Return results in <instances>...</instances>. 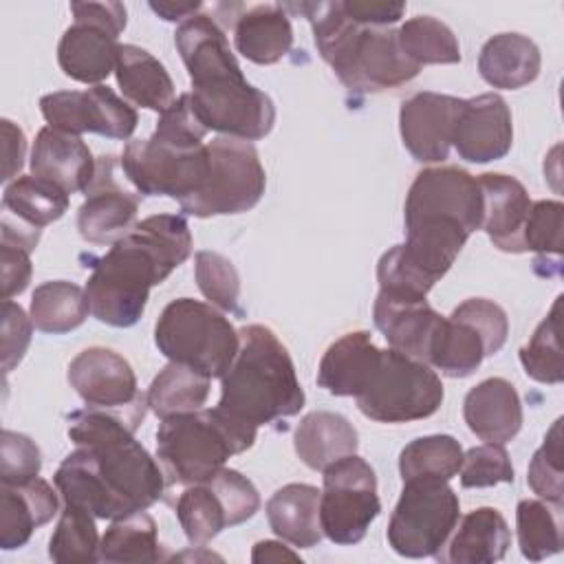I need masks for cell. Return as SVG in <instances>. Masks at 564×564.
I'll return each instance as SVG.
<instances>
[{"label": "cell", "mask_w": 564, "mask_h": 564, "mask_svg": "<svg viewBox=\"0 0 564 564\" xmlns=\"http://www.w3.org/2000/svg\"><path fill=\"white\" fill-rule=\"evenodd\" d=\"M148 401L128 410L84 408L68 414V436L77 445L57 467L53 482L64 505L95 518L117 520L159 502L167 476L134 438Z\"/></svg>", "instance_id": "obj_1"}, {"label": "cell", "mask_w": 564, "mask_h": 564, "mask_svg": "<svg viewBox=\"0 0 564 564\" xmlns=\"http://www.w3.org/2000/svg\"><path fill=\"white\" fill-rule=\"evenodd\" d=\"M174 42L192 79V110L205 130L242 141L264 139L273 130L271 97L245 79L225 26L214 15L187 18L178 24Z\"/></svg>", "instance_id": "obj_2"}, {"label": "cell", "mask_w": 564, "mask_h": 564, "mask_svg": "<svg viewBox=\"0 0 564 564\" xmlns=\"http://www.w3.org/2000/svg\"><path fill=\"white\" fill-rule=\"evenodd\" d=\"M192 253L187 220L154 214L139 220L101 258L86 282L90 313L115 328L134 326L148 304L150 289L161 284Z\"/></svg>", "instance_id": "obj_3"}, {"label": "cell", "mask_w": 564, "mask_h": 564, "mask_svg": "<svg viewBox=\"0 0 564 564\" xmlns=\"http://www.w3.org/2000/svg\"><path fill=\"white\" fill-rule=\"evenodd\" d=\"M284 9L306 15L315 46L337 79L352 93H381L414 79L421 70L405 57L394 29L352 22L341 0L297 2Z\"/></svg>", "instance_id": "obj_4"}, {"label": "cell", "mask_w": 564, "mask_h": 564, "mask_svg": "<svg viewBox=\"0 0 564 564\" xmlns=\"http://www.w3.org/2000/svg\"><path fill=\"white\" fill-rule=\"evenodd\" d=\"M238 335L240 348L220 377L216 410L251 430L297 414L306 397L286 346L262 324H249Z\"/></svg>", "instance_id": "obj_5"}, {"label": "cell", "mask_w": 564, "mask_h": 564, "mask_svg": "<svg viewBox=\"0 0 564 564\" xmlns=\"http://www.w3.org/2000/svg\"><path fill=\"white\" fill-rule=\"evenodd\" d=\"M258 430L234 423L216 408L161 419L156 458L167 482L198 485L216 476L227 458L247 452Z\"/></svg>", "instance_id": "obj_6"}, {"label": "cell", "mask_w": 564, "mask_h": 564, "mask_svg": "<svg viewBox=\"0 0 564 564\" xmlns=\"http://www.w3.org/2000/svg\"><path fill=\"white\" fill-rule=\"evenodd\" d=\"M154 344L170 361L214 379L229 370L240 348V335L216 306L178 297L161 311Z\"/></svg>", "instance_id": "obj_7"}, {"label": "cell", "mask_w": 564, "mask_h": 564, "mask_svg": "<svg viewBox=\"0 0 564 564\" xmlns=\"http://www.w3.org/2000/svg\"><path fill=\"white\" fill-rule=\"evenodd\" d=\"M443 397L441 377L430 364L388 348L355 401L359 412L377 423H410L432 416Z\"/></svg>", "instance_id": "obj_8"}, {"label": "cell", "mask_w": 564, "mask_h": 564, "mask_svg": "<svg viewBox=\"0 0 564 564\" xmlns=\"http://www.w3.org/2000/svg\"><path fill=\"white\" fill-rule=\"evenodd\" d=\"M207 176L181 200V212L196 218L242 214L256 207L267 187V174L251 141L216 137L207 143Z\"/></svg>", "instance_id": "obj_9"}, {"label": "cell", "mask_w": 564, "mask_h": 564, "mask_svg": "<svg viewBox=\"0 0 564 564\" xmlns=\"http://www.w3.org/2000/svg\"><path fill=\"white\" fill-rule=\"evenodd\" d=\"M509 335L502 306L485 297H469L443 317L430 346L427 364L452 379L469 377L485 357L496 355Z\"/></svg>", "instance_id": "obj_10"}, {"label": "cell", "mask_w": 564, "mask_h": 564, "mask_svg": "<svg viewBox=\"0 0 564 564\" xmlns=\"http://www.w3.org/2000/svg\"><path fill=\"white\" fill-rule=\"evenodd\" d=\"M460 502L447 480H408L388 522V544L403 557H432L452 535Z\"/></svg>", "instance_id": "obj_11"}, {"label": "cell", "mask_w": 564, "mask_h": 564, "mask_svg": "<svg viewBox=\"0 0 564 564\" xmlns=\"http://www.w3.org/2000/svg\"><path fill=\"white\" fill-rule=\"evenodd\" d=\"M75 22L57 44V64L79 84H99L117 66L119 33L128 11L121 2H70Z\"/></svg>", "instance_id": "obj_12"}, {"label": "cell", "mask_w": 564, "mask_h": 564, "mask_svg": "<svg viewBox=\"0 0 564 564\" xmlns=\"http://www.w3.org/2000/svg\"><path fill=\"white\" fill-rule=\"evenodd\" d=\"M121 167L141 196H170L181 203L207 176V145H181L156 134L132 139L123 148Z\"/></svg>", "instance_id": "obj_13"}, {"label": "cell", "mask_w": 564, "mask_h": 564, "mask_svg": "<svg viewBox=\"0 0 564 564\" xmlns=\"http://www.w3.org/2000/svg\"><path fill=\"white\" fill-rule=\"evenodd\" d=\"M322 474L319 524L324 535L341 546L361 542L381 511L375 469L361 456L350 454L328 465Z\"/></svg>", "instance_id": "obj_14"}, {"label": "cell", "mask_w": 564, "mask_h": 564, "mask_svg": "<svg viewBox=\"0 0 564 564\" xmlns=\"http://www.w3.org/2000/svg\"><path fill=\"white\" fill-rule=\"evenodd\" d=\"M42 117L51 128L84 134L95 132L110 139H130L137 128V110L112 88L97 84L86 90H57L40 99Z\"/></svg>", "instance_id": "obj_15"}, {"label": "cell", "mask_w": 564, "mask_h": 564, "mask_svg": "<svg viewBox=\"0 0 564 564\" xmlns=\"http://www.w3.org/2000/svg\"><path fill=\"white\" fill-rule=\"evenodd\" d=\"M414 218H447L474 234L482 223L478 178L456 165L421 170L408 189L403 207V220Z\"/></svg>", "instance_id": "obj_16"}, {"label": "cell", "mask_w": 564, "mask_h": 564, "mask_svg": "<svg viewBox=\"0 0 564 564\" xmlns=\"http://www.w3.org/2000/svg\"><path fill=\"white\" fill-rule=\"evenodd\" d=\"M141 194H132L115 178V156L97 159V170L77 212V229L86 242L115 245L137 225Z\"/></svg>", "instance_id": "obj_17"}, {"label": "cell", "mask_w": 564, "mask_h": 564, "mask_svg": "<svg viewBox=\"0 0 564 564\" xmlns=\"http://www.w3.org/2000/svg\"><path fill=\"white\" fill-rule=\"evenodd\" d=\"M68 383L88 408L128 410L145 399L128 359L104 346L86 348L68 364Z\"/></svg>", "instance_id": "obj_18"}, {"label": "cell", "mask_w": 564, "mask_h": 564, "mask_svg": "<svg viewBox=\"0 0 564 564\" xmlns=\"http://www.w3.org/2000/svg\"><path fill=\"white\" fill-rule=\"evenodd\" d=\"M463 101L465 99L460 97L423 90L401 104V139L405 150L419 163H438L447 159Z\"/></svg>", "instance_id": "obj_19"}, {"label": "cell", "mask_w": 564, "mask_h": 564, "mask_svg": "<svg viewBox=\"0 0 564 564\" xmlns=\"http://www.w3.org/2000/svg\"><path fill=\"white\" fill-rule=\"evenodd\" d=\"M513 143V123L507 101L496 93H485L463 101L456 119L452 145L469 163L502 159Z\"/></svg>", "instance_id": "obj_20"}, {"label": "cell", "mask_w": 564, "mask_h": 564, "mask_svg": "<svg viewBox=\"0 0 564 564\" xmlns=\"http://www.w3.org/2000/svg\"><path fill=\"white\" fill-rule=\"evenodd\" d=\"M372 319L392 350L427 364L430 346L443 315L436 313L427 300L397 297L379 291L372 306Z\"/></svg>", "instance_id": "obj_21"}, {"label": "cell", "mask_w": 564, "mask_h": 564, "mask_svg": "<svg viewBox=\"0 0 564 564\" xmlns=\"http://www.w3.org/2000/svg\"><path fill=\"white\" fill-rule=\"evenodd\" d=\"M97 170L90 148L79 134L57 128H42L31 148V174L40 176L68 196L86 192Z\"/></svg>", "instance_id": "obj_22"}, {"label": "cell", "mask_w": 564, "mask_h": 564, "mask_svg": "<svg viewBox=\"0 0 564 564\" xmlns=\"http://www.w3.org/2000/svg\"><path fill=\"white\" fill-rule=\"evenodd\" d=\"M478 185L482 194L480 229H485L500 251L524 253L522 229L531 209V198L524 185L516 176L500 172L480 174Z\"/></svg>", "instance_id": "obj_23"}, {"label": "cell", "mask_w": 564, "mask_h": 564, "mask_svg": "<svg viewBox=\"0 0 564 564\" xmlns=\"http://www.w3.org/2000/svg\"><path fill=\"white\" fill-rule=\"evenodd\" d=\"M463 419L480 441L505 445L522 427V403L507 379L489 377L465 394Z\"/></svg>", "instance_id": "obj_24"}, {"label": "cell", "mask_w": 564, "mask_h": 564, "mask_svg": "<svg viewBox=\"0 0 564 564\" xmlns=\"http://www.w3.org/2000/svg\"><path fill=\"white\" fill-rule=\"evenodd\" d=\"M511 531L494 507H478L458 518L452 535L434 555L445 564H494L505 557Z\"/></svg>", "instance_id": "obj_25"}, {"label": "cell", "mask_w": 564, "mask_h": 564, "mask_svg": "<svg viewBox=\"0 0 564 564\" xmlns=\"http://www.w3.org/2000/svg\"><path fill=\"white\" fill-rule=\"evenodd\" d=\"M57 513V494L40 476L20 482H0V546L4 551L20 549L33 531Z\"/></svg>", "instance_id": "obj_26"}, {"label": "cell", "mask_w": 564, "mask_h": 564, "mask_svg": "<svg viewBox=\"0 0 564 564\" xmlns=\"http://www.w3.org/2000/svg\"><path fill=\"white\" fill-rule=\"evenodd\" d=\"M381 348L375 346L368 330H355L333 341L317 368V383L335 397H357L370 381Z\"/></svg>", "instance_id": "obj_27"}, {"label": "cell", "mask_w": 564, "mask_h": 564, "mask_svg": "<svg viewBox=\"0 0 564 564\" xmlns=\"http://www.w3.org/2000/svg\"><path fill=\"white\" fill-rule=\"evenodd\" d=\"M234 44L253 64H275L293 46V26L282 4H256L242 11L234 24Z\"/></svg>", "instance_id": "obj_28"}, {"label": "cell", "mask_w": 564, "mask_h": 564, "mask_svg": "<svg viewBox=\"0 0 564 564\" xmlns=\"http://www.w3.org/2000/svg\"><path fill=\"white\" fill-rule=\"evenodd\" d=\"M319 496L322 491L306 482L280 487L267 502V520L271 531L297 549L319 544L324 538L319 524Z\"/></svg>", "instance_id": "obj_29"}, {"label": "cell", "mask_w": 564, "mask_h": 564, "mask_svg": "<svg viewBox=\"0 0 564 564\" xmlns=\"http://www.w3.org/2000/svg\"><path fill=\"white\" fill-rule=\"evenodd\" d=\"M293 445L306 467L324 471L335 460L357 454L359 434L344 414L317 410L300 421L293 434Z\"/></svg>", "instance_id": "obj_30"}, {"label": "cell", "mask_w": 564, "mask_h": 564, "mask_svg": "<svg viewBox=\"0 0 564 564\" xmlns=\"http://www.w3.org/2000/svg\"><path fill=\"white\" fill-rule=\"evenodd\" d=\"M542 55L533 40L520 33H498L489 37L478 55L480 77L505 90H516L531 84L540 75Z\"/></svg>", "instance_id": "obj_31"}, {"label": "cell", "mask_w": 564, "mask_h": 564, "mask_svg": "<svg viewBox=\"0 0 564 564\" xmlns=\"http://www.w3.org/2000/svg\"><path fill=\"white\" fill-rule=\"evenodd\" d=\"M115 75L123 97L141 108H150L161 115L176 101L170 73L141 46L119 44Z\"/></svg>", "instance_id": "obj_32"}, {"label": "cell", "mask_w": 564, "mask_h": 564, "mask_svg": "<svg viewBox=\"0 0 564 564\" xmlns=\"http://www.w3.org/2000/svg\"><path fill=\"white\" fill-rule=\"evenodd\" d=\"M29 311L37 330L62 335L79 328L86 322L90 304L86 289L77 286L75 282L48 280L35 286Z\"/></svg>", "instance_id": "obj_33"}, {"label": "cell", "mask_w": 564, "mask_h": 564, "mask_svg": "<svg viewBox=\"0 0 564 564\" xmlns=\"http://www.w3.org/2000/svg\"><path fill=\"white\" fill-rule=\"evenodd\" d=\"M99 560L112 564H141L163 560L154 518L141 509L112 520L99 542Z\"/></svg>", "instance_id": "obj_34"}, {"label": "cell", "mask_w": 564, "mask_h": 564, "mask_svg": "<svg viewBox=\"0 0 564 564\" xmlns=\"http://www.w3.org/2000/svg\"><path fill=\"white\" fill-rule=\"evenodd\" d=\"M209 377L203 372L170 361L150 383L145 401L148 408L159 416L167 419L174 414H185L200 410L209 397Z\"/></svg>", "instance_id": "obj_35"}, {"label": "cell", "mask_w": 564, "mask_h": 564, "mask_svg": "<svg viewBox=\"0 0 564 564\" xmlns=\"http://www.w3.org/2000/svg\"><path fill=\"white\" fill-rule=\"evenodd\" d=\"M2 207L37 229L59 220L68 209V194L40 176H18L2 194Z\"/></svg>", "instance_id": "obj_36"}, {"label": "cell", "mask_w": 564, "mask_h": 564, "mask_svg": "<svg viewBox=\"0 0 564 564\" xmlns=\"http://www.w3.org/2000/svg\"><path fill=\"white\" fill-rule=\"evenodd\" d=\"M463 463V447L449 434L421 436L408 443L399 456L401 480H452Z\"/></svg>", "instance_id": "obj_37"}, {"label": "cell", "mask_w": 564, "mask_h": 564, "mask_svg": "<svg viewBox=\"0 0 564 564\" xmlns=\"http://www.w3.org/2000/svg\"><path fill=\"white\" fill-rule=\"evenodd\" d=\"M397 37L405 57L416 66L460 62V46L454 31L432 15L405 20L397 31Z\"/></svg>", "instance_id": "obj_38"}, {"label": "cell", "mask_w": 564, "mask_h": 564, "mask_svg": "<svg viewBox=\"0 0 564 564\" xmlns=\"http://www.w3.org/2000/svg\"><path fill=\"white\" fill-rule=\"evenodd\" d=\"M518 544L527 560L540 562L562 551V507L542 500H520L516 507Z\"/></svg>", "instance_id": "obj_39"}, {"label": "cell", "mask_w": 564, "mask_h": 564, "mask_svg": "<svg viewBox=\"0 0 564 564\" xmlns=\"http://www.w3.org/2000/svg\"><path fill=\"white\" fill-rule=\"evenodd\" d=\"M95 516L64 505L48 542V557L59 564H93L99 560V535Z\"/></svg>", "instance_id": "obj_40"}, {"label": "cell", "mask_w": 564, "mask_h": 564, "mask_svg": "<svg viewBox=\"0 0 564 564\" xmlns=\"http://www.w3.org/2000/svg\"><path fill=\"white\" fill-rule=\"evenodd\" d=\"M176 518L192 546H205L229 527L227 511L209 482L187 485L176 502Z\"/></svg>", "instance_id": "obj_41"}, {"label": "cell", "mask_w": 564, "mask_h": 564, "mask_svg": "<svg viewBox=\"0 0 564 564\" xmlns=\"http://www.w3.org/2000/svg\"><path fill=\"white\" fill-rule=\"evenodd\" d=\"M562 295L555 297L546 317L538 324L529 344L520 348V364L524 372L540 383H560L564 379L562 344H560V319Z\"/></svg>", "instance_id": "obj_42"}, {"label": "cell", "mask_w": 564, "mask_h": 564, "mask_svg": "<svg viewBox=\"0 0 564 564\" xmlns=\"http://www.w3.org/2000/svg\"><path fill=\"white\" fill-rule=\"evenodd\" d=\"M562 419H557L544 436V443L533 454L527 471V482L542 500L564 507V463H562Z\"/></svg>", "instance_id": "obj_43"}, {"label": "cell", "mask_w": 564, "mask_h": 564, "mask_svg": "<svg viewBox=\"0 0 564 564\" xmlns=\"http://www.w3.org/2000/svg\"><path fill=\"white\" fill-rule=\"evenodd\" d=\"M194 275L205 300L220 311H238L240 275L234 262L216 251H198Z\"/></svg>", "instance_id": "obj_44"}, {"label": "cell", "mask_w": 564, "mask_h": 564, "mask_svg": "<svg viewBox=\"0 0 564 564\" xmlns=\"http://www.w3.org/2000/svg\"><path fill=\"white\" fill-rule=\"evenodd\" d=\"M562 216H564V205L560 200L531 203V209L527 214L524 229H522V242H524V251H533L540 256L535 264L549 258H555L560 262Z\"/></svg>", "instance_id": "obj_45"}, {"label": "cell", "mask_w": 564, "mask_h": 564, "mask_svg": "<svg viewBox=\"0 0 564 564\" xmlns=\"http://www.w3.org/2000/svg\"><path fill=\"white\" fill-rule=\"evenodd\" d=\"M458 476L465 489L494 487L498 482H513V465L502 445L485 443L463 454Z\"/></svg>", "instance_id": "obj_46"}, {"label": "cell", "mask_w": 564, "mask_h": 564, "mask_svg": "<svg viewBox=\"0 0 564 564\" xmlns=\"http://www.w3.org/2000/svg\"><path fill=\"white\" fill-rule=\"evenodd\" d=\"M42 454L40 447L20 432L2 430L0 436V482L20 485L40 474Z\"/></svg>", "instance_id": "obj_47"}, {"label": "cell", "mask_w": 564, "mask_h": 564, "mask_svg": "<svg viewBox=\"0 0 564 564\" xmlns=\"http://www.w3.org/2000/svg\"><path fill=\"white\" fill-rule=\"evenodd\" d=\"M207 482L218 494V498H220V502H223V507L227 511L229 527L240 524V522L253 518L256 511L260 509V494H258V489L240 471L223 467Z\"/></svg>", "instance_id": "obj_48"}, {"label": "cell", "mask_w": 564, "mask_h": 564, "mask_svg": "<svg viewBox=\"0 0 564 564\" xmlns=\"http://www.w3.org/2000/svg\"><path fill=\"white\" fill-rule=\"evenodd\" d=\"M33 333V319L11 300H2V370L11 372L24 357Z\"/></svg>", "instance_id": "obj_49"}, {"label": "cell", "mask_w": 564, "mask_h": 564, "mask_svg": "<svg viewBox=\"0 0 564 564\" xmlns=\"http://www.w3.org/2000/svg\"><path fill=\"white\" fill-rule=\"evenodd\" d=\"M31 253L22 247L0 242V286L2 300L20 295L31 282Z\"/></svg>", "instance_id": "obj_50"}, {"label": "cell", "mask_w": 564, "mask_h": 564, "mask_svg": "<svg viewBox=\"0 0 564 564\" xmlns=\"http://www.w3.org/2000/svg\"><path fill=\"white\" fill-rule=\"evenodd\" d=\"M346 15L361 26H390L405 13V2L381 0H341Z\"/></svg>", "instance_id": "obj_51"}, {"label": "cell", "mask_w": 564, "mask_h": 564, "mask_svg": "<svg viewBox=\"0 0 564 564\" xmlns=\"http://www.w3.org/2000/svg\"><path fill=\"white\" fill-rule=\"evenodd\" d=\"M24 152H26V137L22 128L15 126L11 119H2V156H4L2 181H11L20 174L24 165Z\"/></svg>", "instance_id": "obj_52"}, {"label": "cell", "mask_w": 564, "mask_h": 564, "mask_svg": "<svg viewBox=\"0 0 564 564\" xmlns=\"http://www.w3.org/2000/svg\"><path fill=\"white\" fill-rule=\"evenodd\" d=\"M284 560L302 562L295 551H291L286 544L275 542V540H262L251 551V562H256V564H262V562H284Z\"/></svg>", "instance_id": "obj_53"}, {"label": "cell", "mask_w": 564, "mask_h": 564, "mask_svg": "<svg viewBox=\"0 0 564 564\" xmlns=\"http://www.w3.org/2000/svg\"><path fill=\"white\" fill-rule=\"evenodd\" d=\"M200 7V2H150V9L167 22H185L196 15Z\"/></svg>", "instance_id": "obj_54"}]
</instances>
